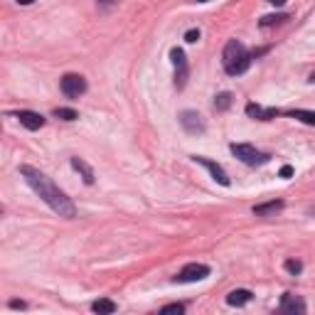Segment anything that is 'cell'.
<instances>
[{
	"instance_id": "cell-10",
	"label": "cell",
	"mask_w": 315,
	"mask_h": 315,
	"mask_svg": "<svg viewBox=\"0 0 315 315\" xmlns=\"http://www.w3.org/2000/svg\"><path fill=\"white\" fill-rule=\"evenodd\" d=\"M283 313H305V303L300 295H293V293H283L281 295V305H278Z\"/></svg>"
},
{
	"instance_id": "cell-26",
	"label": "cell",
	"mask_w": 315,
	"mask_h": 315,
	"mask_svg": "<svg viewBox=\"0 0 315 315\" xmlns=\"http://www.w3.org/2000/svg\"><path fill=\"white\" fill-rule=\"evenodd\" d=\"M271 5H276V8H281V5H283V3H286V0H269Z\"/></svg>"
},
{
	"instance_id": "cell-3",
	"label": "cell",
	"mask_w": 315,
	"mask_h": 315,
	"mask_svg": "<svg viewBox=\"0 0 315 315\" xmlns=\"http://www.w3.org/2000/svg\"><path fill=\"white\" fill-rule=\"evenodd\" d=\"M229 150H231V155L234 158H239L244 165H251V168L269 163V158H271L269 153H261V150H256V148L249 145V143H231Z\"/></svg>"
},
{
	"instance_id": "cell-13",
	"label": "cell",
	"mask_w": 315,
	"mask_h": 315,
	"mask_svg": "<svg viewBox=\"0 0 315 315\" xmlns=\"http://www.w3.org/2000/svg\"><path fill=\"white\" fill-rule=\"evenodd\" d=\"M249 300H251V291H247V288H237V291H231L229 295H226V303H229V305H234V308L247 305Z\"/></svg>"
},
{
	"instance_id": "cell-4",
	"label": "cell",
	"mask_w": 315,
	"mask_h": 315,
	"mask_svg": "<svg viewBox=\"0 0 315 315\" xmlns=\"http://www.w3.org/2000/svg\"><path fill=\"white\" fill-rule=\"evenodd\" d=\"M59 87H62V94H64V96L79 99V96L87 91V79H84L82 74H64L62 82H59Z\"/></svg>"
},
{
	"instance_id": "cell-17",
	"label": "cell",
	"mask_w": 315,
	"mask_h": 315,
	"mask_svg": "<svg viewBox=\"0 0 315 315\" xmlns=\"http://www.w3.org/2000/svg\"><path fill=\"white\" fill-rule=\"evenodd\" d=\"M54 118H62V121H76L79 118V113L74 111V109H54Z\"/></svg>"
},
{
	"instance_id": "cell-25",
	"label": "cell",
	"mask_w": 315,
	"mask_h": 315,
	"mask_svg": "<svg viewBox=\"0 0 315 315\" xmlns=\"http://www.w3.org/2000/svg\"><path fill=\"white\" fill-rule=\"evenodd\" d=\"M99 3H101V5H106V8H111V5H116L118 0H99Z\"/></svg>"
},
{
	"instance_id": "cell-22",
	"label": "cell",
	"mask_w": 315,
	"mask_h": 315,
	"mask_svg": "<svg viewBox=\"0 0 315 315\" xmlns=\"http://www.w3.org/2000/svg\"><path fill=\"white\" fill-rule=\"evenodd\" d=\"M182 310H185V305H182V303H170V305H165L160 313H178V315H180Z\"/></svg>"
},
{
	"instance_id": "cell-12",
	"label": "cell",
	"mask_w": 315,
	"mask_h": 315,
	"mask_svg": "<svg viewBox=\"0 0 315 315\" xmlns=\"http://www.w3.org/2000/svg\"><path fill=\"white\" fill-rule=\"evenodd\" d=\"M71 168L82 175V180L87 182V185H94V170H91V165L84 158H71Z\"/></svg>"
},
{
	"instance_id": "cell-29",
	"label": "cell",
	"mask_w": 315,
	"mask_h": 315,
	"mask_svg": "<svg viewBox=\"0 0 315 315\" xmlns=\"http://www.w3.org/2000/svg\"><path fill=\"white\" fill-rule=\"evenodd\" d=\"M197 3H207V0H197Z\"/></svg>"
},
{
	"instance_id": "cell-15",
	"label": "cell",
	"mask_w": 315,
	"mask_h": 315,
	"mask_svg": "<svg viewBox=\"0 0 315 315\" xmlns=\"http://www.w3.org/2000/svg\"><path fill=\"white\" fill-rule=\"evenodd\" d=\"M91 310H94V313H116L118 305H116L113 300H109V298H99V300L91 303Z\"/></svg>"
},
{
	"instance_id": "cell-14",
	"label": "cell",
	"mask_w": 315,
	"mask_h": 315,
	"mask_svg": "<svg viewBox=\"0 0 315 315\" xmlns=\"http://www.w3.org/2000/svg\"><path fill=\"white\" fill-rule=\"evenodd\" d=\"M278 209H283V200H273V202H266V204H256V207H254V214H256V217H271V214H276Z\"/></svg>"
},
{
	"instance_id": "cell-1",
	"label": "cell",
	"mask_w": 315,
	"mask_h": 315,
	"mask_svg": "<svg viewBox=\"0 0 315 315\" xmlns=\"http://www.w3.org/2000/svg\"><path fill=\"white\" fill-rule=\"evenodd\" d=\"M20 175H23L25 180H27V185L40 195V200L49 204L59 217H67V219H74V217H76L74 202L47 178L45 173H40V170H35V168H30V165H23V168H20Z\"/></svg>"
},
{
	"instance_id": "cell-19",
	"label": "cell",
	"mask_w": 315,
	"mask_h": 315,
	"mask_svg": "<svg viewBox=\"0 0 315 315\" xmlns=\"http://www.w3.org/2000/svg\"><path fill=\"white\" fill-rule=\"evenodd\" d=\"M283 266H286V271H288V273H293V276H298V273L303 271V264H300L298 259H288Z\"/></svg>"
},
{
	"instance_id": "cell-27",
	"label": "cell",
	"mask_w": 315,
	"mask_h": 315,
	"mask_svg": "<svg viewBox=\"0 0 315 315\" xmlns=\"http://www.w3.org/2000/svg\"><path fill=\"white\" fill-rule=\"evenodd\" d=\"M30 3H35V0H18V5H30Z\"/></svg>"
},
{
	"instance_id": "cell-5",
	"label": "cell",
	"mask_w": 315,
	"mask_h": 315,
	"mask_svg": "<svg viewBox=\"0 0 315 315\" xmlns=\"http://www.w3.org/2000/svg\"><path fill=\"white\" fill-rule=\"evenodd\" d=\"M207 276H209V266H204V264H187L175 276V283H195V281H202Z\"/></svg>"
},
{
	"instance_id": "cell-23",
	"label": "cell",
	"mask_w": 315,
	"mask_h": 315,
	"mask_svg": "<svg viewBox=\"0 0 315 315\" xmlns=\"http://www.w3.org/2000/svg\"><path fill=\"white\" fill-rule=\"evenodd\" d=\"M278 175H281V178H291V175H293V168H291V165H283Z\"/></svg>"
},
{
	"instance_id": "cell-20",
	"label": "cell",
	"mask_w": 315,
	"mask_h": 315,
	"mask_svg": "<svg viewBox=\"0 0 315 315\" xmlns=\"http://www.w3.org/2000/svg\"><path fill=\"white\" fill-rule=\"evenodd\" d=\"M283 20H288V15H266V18H261V27H269L273 23H283Z\"/></svg>"
},
{
	"instance_id": "cell-8",
	"label": "cell",
	"mask_w": 315,
	"mask_h": 315,
	"mask_svg": "<svg viewBox=\"0 0 315 315\" xmlns=\"http://www.w3.org/2000/svg\"><path fill=\"white\" fill-rule=\"evenodd\" d=\"M192 160H195V163H200V165H204V168L212 173V178L219 182V185L229 187V182H231V180H229V175L224 173V168H222L219 163H214V160H209V158H204V155H195Z\"/></svg>"
},
{
	"instance_id": "cell-24",
	"label": "cell",
	"mask_w": 315,
	"mask_h": 315,
	"mask_svg": "<svg viewBox=\"0 0 315 315\" xmlns=\"http://www.w3.org/2000/svg\"><path fill=\"white\" fill-rule=\"evenodd\" d=\"M10 308H13V310H23V308H27V305H25L23 300H10Z\"/></svg>"
},
{
	"instance_id": "cell-9",
	"label": "cell",
	"mask_w": 315,
	"mask_h": 315,
	"mask_svg": "<svg viewBox=\"0 0 315 315\" xmlns=\"http://www.w3.org/2000/svg\"><path fill=\"white\" fill-rule=\"evenodd\" d=\"M18 121L23 123L27 131H40L45 126V116L42 113H35V111H18Z\"/></svg>"
},
{
	"instance_id": "cell-18",
	"label": "cell",
	"mask_w": 315,
	"mask_h": 315,
	"mask_svg": "<svg viewBox=\"0 0 315 315\" xmlns=\"http://www.w3.org/2000/svg\"><path fill=\"white\" fill-rule=\"evenodd\" d=\"M214 106H217L219 111H226V109L231 106V94H229V91H224V94H219V96L214 99Z\"/></svg>"
},
{
	"instance_id": "cell-11",
	"label": "cell",
	"mask_w": 315,
	"mask_h": 315,
	"mask_svg": "<svg viewBox=\"0 0 315 315\" xmlns=\"http://www.w3.org/2000/svg\"><path fill=\"white\" fill-rule=\"evenodd\" d=\"M247 113L251 118H259V121H271V118H276L278 116V109H264V106H259V104H247Z\"/></svg>"
},
{
	"instance_id": "cell-21",
	"label": "cell",
	"mask_w": 315,
	"mask_h": 315,
	"mask_svg": "<svg viewBox=\"0 0 315 315\" xmlns=\"http://www.w3.org/2000/svg\"><path fill=\"white\" fill-rule=\"evenodd\" d=\"M197 40H200V30H197V27H192V30H187V32H185V42L195 45Z\"/></svg>"
},
{
	"instance_id": "cell-28",
	"label": "cell",
	"mask_w": 315,
	"mask_h": 315,
	"mask_svg": "<svg viewBox=\"0 0 315 315\" xmlns=\"http://www.w3.org/2000/svg\"><path fill=\"white\" fill-rule=\"evenodd\" d=\"M310 82H313V84H315V71H313V74H310Z\"/></svg>"
},
{
	"instance_id": "cell-7",
	"label": "cell",
	"mask_w": 315,
	"mask_h": 315,
	"mask_svg": "<svg viewBox=\"0 0 315 315\" xmlns=\"http://www.w3.org/2000/svg\"><path fill=\"white\" fill-rule=\"evenodd\" d=\"M180 123L190 135L204 133V121H202V116H200L197 111H182L180 113Z\"/></svg>"
},
{
	"instance_id": "cell-6",
	"label": "cell",
	"mask_w": 315,
	"mask_h": 315,
	"mask_svg": "<svg viewBox=\"0 0 315 315\" xmlns=\"http://www.w3.org/2000/svg\"><path fill=\"white\" fill-rule=\"evenodd\" d=\"M170 59H173V64L178 69L175 84H178V89H182L185 82H187V59H185V52H182L180 47H173V49H170Z\"/></svg>"
},
{
	"instance_id": "cell-16",
	"label": "cell",
	"mask_w": 315,
	"mask_h": 315,
	"mask_svg": "<svg viewBox=\"0 0 315 315\" xmlns=\"http://www.w3.org/2000/svg\"><path fill=\"white\" fill-rule=\"evenodd\" d=\"M286 116H291V118H298V121H303V123H308V126H315V111H305V109H293V111H286Z\"/></svg>"
},
{
	"instance_id": "cell-2",
	"label": "cell",
	"mask_w": 315,
	"mask_h": 315,
	"mask_svg": "<svg viewBox=\"0 0 315 315\" xmlns=\"http://www.w3.org/2000/svg\"><path fill=\"white\" fill-rule=\"evenodd\" d=\"M222 64L229 76H242L251 67V52L239 40H229L224 47V54H222Z\"/></svg>"
}]
</instances>
